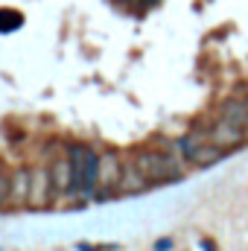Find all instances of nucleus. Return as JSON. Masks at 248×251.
Segmentation results:
<instances>
[{"label":"nucleus","instance_id":"7","mask_svg":"<svg viewBox=\"0 0 248 251\" xmlns=\"http://www.w3.org/2000/svg\"><path fill=\"white\" fill-rule=\"evenodd\" d=\"M219 117L228 120V123H234V126H240L243 131H248V100H243V97L225 100L222 108H219Z\"/></svg>","mask_w":248,"mask_h":251},{"label":"nucleus","instance_id":"11","mask_svg":"<svg viewBox=\"0 0 248 251\" xmlns=\"http://www.w3.org/2000/svg\"><path fill=\"white\" fill-rule=\"evenodd\" d=\"M18 26H21V15L18 12H9V9H0V32L18 29Z\"/></svg>","mask_w":248,"mask_h":251},{"label":"nucleus","instance_id":"13","mask_svg":"<svg viewBox=\"0 0 248 251\" xmlns=\"http://www.w3.org/2000/svg\"><path fill=\"white\" fill-rule=\"evenodd\" d=\"M170 246H173V243H170V240H161V243H158V246H155V249H158V251H167V249H170Z\"/></svg>","mask_w":248,"mask_h":251},{"label":"nucleus","instance_id":"6","mask_svg":"<svg viewBox=\"0 0 248 251\" xmlns=\"http://www.w3.org/2000/svg\"><path fill=\"white\" fill-rule=\"evenodd\" d=\"M120 178H123V164H120V158H117L114 152L102 155V158H99V184L108 187V190H117L120 187Z\"/></svg>","mask_w":248,"mask_h":251},{"label":"nucleus","instance_id":"5","mask_svg":"<svg viewBox=\"0 0 248 251\" xmlns=\"http://www.w3.org/2000/svg\"><path fill=\"white\" fill-rule=\"evenodd\" d=\"M29 187H32V170H15L9 178V204H29Z\"/></svg>","mask_w":248,"mask_h":251},{"label":"nucleus","instance_id":"10","mask_svg":"<svg viewBox=\"0 0 248 251\" xmlns=\"http://www.w3.org/2000/svg\"><path fill=\"white\" fill-rule=\"evenodd\" d=\"M50 176H53V187H56V193H59V190H67L70 184H73V167H70V161H56L53 170H50Z\"/></svg>","mask_w":248,"mask_h":251},{"label":"nucleus","instance_id":"3","mask_svg":"<svg viewBox=\"0 0 248 251\" xmlns=\"http://www.w3.org/2000/svg\"><path fill=\"white\" fill-rule=\"evenodd\" d=\"M207 140L228 152V149H237V146L246 140V131H243L240 126H234V123H228V120H222V117H219L216 123L207 128Z\"/></svg>","mask_w":248,"mask_h":251},{"label":"nucleus","instance_id":"4","mask_svg":"<svg viewBox=\"0 0 248 251\" xmlns=\"http://www.w3.org/2000/svg\"><path fill=\"white\" fill-rule=\"evenodd\" d=\"M53 176L50 170H32V187H29V204L35 207H47L53 201Z\"/></svg>","mask_w":248,"mask_h":251},{"label":"nucleus","instance_id":"12","mask_svg":"<svg viewBox=\"0 0 248 251\" xmlns=\"http://www.w3.org/2000/svg\"><path fill=\"white\" fill-rule=\"evenodd\" d=\"M6 201H9V178L0 176V204H6Z\"/></svg>","mask_w":248,"mask_h":251},{"label":"nucleus","instance_id":"8","mask_svg":"<svg viewBox=\"0 0 248 251\" xmlns=\"http://www.w3.org/2000/svg\"><path fill=\"white\" fill-rule=\"evenodd\" d=\"M222 155H225V149H219L216 143H210V140H204V143H198V146H193L190 152H187L184 158L193 164V167H210V164H216V161H222Z\"/></svg>","mask_w":248,"mask_h":251},{"label":"nucleus","instance_id":"2","mask_svg":"<svg viewBox=\"0 0 248 251\" xmlns=\"http://www.w3.org/2000/svg\"><path fill=\"white\" fill-rule=\"evenodd\" d=\"M70 167H73V184L79 193H91L99 181V158L88 146H70Z\"/></svg>","mask_w":248,"mask_h":251},{"label":"nucleus","instance_id":"1","mask_svg":"<svg viewBox=\"0 0 248 251\" xmlns=\"http://www.w3.org/2000/svg\"><path fill=\"white\" fill-rule=\"evenodd\" d=\"M134 164H137V170L146 176L149 184L178 181V178L184 176L181 164H178L173 155H167V152H140V155L134 158Z\"/></svg>","mask_w":248,"mask_h":251},{"label":"nucleus","instance_id":"9","mask_svg":"<svg viewBox=\"0 0 248 251\" xmlns=\"http://www.w3.org/2000/svg\"><path fill=\"white\" fill-rule=\"evenodd\" d=\"M146 176L137 170V164H123V178H120V193H137V190H146Z\"/></svg>","mask_w":248,"mask_h":251}]
</instances>
